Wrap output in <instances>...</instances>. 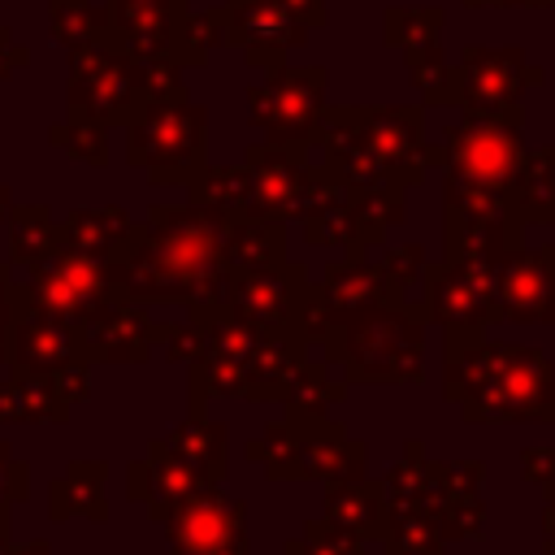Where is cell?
<instances>
[{
  "instance_id": "6da1fadb",
  "label": "cell",
  "mask_w": 555,
  "mask_h": 555,
  "mask_svg": "<svg viewBox=\"0 0 555 555\" xmlns=\"http://www.w3.org/2000/svg\"><path fill=\"white\" fill-rule=\"evenodd\" d=\"M234 217H221L195 199L156 204L147 225L134 230L126 251L108 260L117 299L126 304H191L225 308L230 264L225 230Z\"/></svg>"
},
{
  "instance_id": "7a4b0ae2",
  "label": "cell",
  "mask_w": 555,
  "mask_h": 555,
  "mask_svg": "<svg viewBox=\"0 0 555 555\" xmlns=\"http://www.w3.org/2000/svg\"><path fill=\"white\" fill-rule=\"evenodd\" d=\"M126 156L134 169H147L152 182H186L204 165V139H208V113L191 100H165L143 104L130 121Z\"/></svg>"
},
{
  "instance_id": "3957f363",
  "label": "cell",
  "mask_w": 555,
  "mask_h": 555,
  "mask_svg": "<svg viewBox=\"0 0 555 555\" xmlns=\"http://www.w3.org/2000/svg\"><path fill=\"white\" fill-rule=\"evenodd\" d=\"M9 299L82 325L100 308H108L117 299V291H113L104 256H91V251H78L69 243H56L39 264H30L26 282L9 286Z\"/></svg>"
},
{
  "instance_id": "277c9868",
  "label": "cell",
  "mask_w": 555,
  "mask_h": 555,
  "mask_svg": "<svg viewBox=\"0 0 555 555\" xmlns=\"http://www.w3.org/2000/svg\"><path fill=\"white\" fill-rule=\"evenodd\" d=\"M69 113L87 121H130L143 108V61H134L113 35L69 52Z\"/></svg>"
},
{
  "instance_id": "5b68a950",
  "label": "cell",
  "mask_w": 555,
  "mask_h": 555,
  "mask_svg": "<svg viewBox=\"0 0 555 555\" xmlns=\"http://www.w3.org/2000/svg\"><path fill=\"white\" fill-rule=\"evenodd\" d=\"M308 304L312 291L304 282V269L295 264H260V269H238L230 273L225 286V312L260 334H286V338H308L304 321H308Z\"/></svg>"
},
{
  "instance_id": "8992f818",
  "label": "cell",
  "mask_w": 555,
  "mask_h": 555,
  "mask_svg": "<svg viewBox=\"0 0 555 555\" xmlns=\"http://www.w3.org/2000/svg\"><path fill=\"white\" fill-rule=\"evenodd\" d=\"M160 520L173 555H247V503L217 486H199Z\"/></svg>"
},
{
  "instance_id": "52a82bcc",
  "label": "cell",
  "mask_w": 555,
  "mask_h": 555,
  "mask_svg": "<svg viewBox=\"0 0 555 555\" xmlns=\"http://www.w3.org/2000/svg\"><path fill=\"white\" fill-rule=\"evenodd\" d=\"M321 95H325V69H286L273 65L260 87H251L247 108L260 130H269V143L304 147L317 134L321 121Z\"/></svg>"
},
{
  "instance_id": "ba28073f",
  "label": "cell",
  "mask_w": 555,
  "mask_h": 555,
  "mask_svg": "<svg viewBox=\"0 0 555 555\" xmlns=\"http://www.w3.org/2000/svg\"><path fill=\"white\" fill-rule=\"evenodd\" d=\"M4 360L13 364V373H35V377H52L61 369L87 364V343H82V325L39 312L30 304L9 299V343H4Z\"/></svg>"
},
{
  "instance_id": "9c48e42d",
  "label": "cell",
  "mask_w": 555,
  "mask_h": 555,
  "mask_svg": "<svg viewBox=\"0 0 555 555\" xmlns=\"http://www.w3.org/2000/svg\"><path fill=\"white\" fill-rule=\"evenodd\" d=\"M308 26L282 0H238L225 9V43L243 48V61L256 69L282 65L291 48H299Z\"/></svg>"
},
{
  "instance_id": "30bf717a",
  "label": "cell",
  "mask_w": 555,
  "mask_h": 555,
  "mask_svg": "<svg viewBox=\"0 0 555 555\" xmlns=\"http://www.w3.org/2000/svg\"><path fill=\"white\" fill-rule=\"evenodd\" d=\"M160 334H165V325H152L139 304L113 299L91 321H82L87 364H95V360H143Z\"/></svg>"
},
{
  "instance_id": "8fae6325",
  "label": "cell",
  "mask_w": 555,
  "mask_h": 555,
  "mask_svg": "<svg viewBox=\"0 0 555 555\" xmlns=\"http://www.w3.org/2000/svg\"><path fill=\"white\" fill-rule=\"evenodd\" d=\"M182 4H186V0H108L113 39H117L134 61L169 56L173 22H178Z\"/></svg>"
},
{
  "instance_id": "7c38bea8",
  "label": "cell",
  "mask_w": 555,
  "mask_h": 555,
  "mask_svg": "<svg viewBox=\"0 0 555 555\" xmlns=\"http://www.w3.org/2000/svg\"><path fill=\"white\" fill-rule=\"evenodd\" d=\"M134 221L121 212V208H82L74 217H65L56 225V243H69L78 251H91V256H104V260H117L126 251V243L134 238Z\"/></svg>"
},
{
  "instance_id": "4fadbf2b",
  "label": "cell",
  "mask_w": 555,
  "mask_h": 555,
  "mask_svg": "<svg viewBox=\"0 0 555 555\" xmlns=\"http://www.w3.org/2000/svg\"><path fill=\"white\" fill-rule=\"evenodd\" d=\"M286 221L278 217H234L225 230V264L230 273L238 269H260V264H278L282 260V243H286Z\"/></svg>"
},
{
  "instance_id": "5bb4252c",
  "label": "cell",
  "mask_w": 555,
  "mask_h": 555,
  "mask_svg": "<svg viewBox=\"0 0 555 555\" xmlns=\"http://www.w3.org/2000/svg\"><path fill=\"white\" fill-rule=\"evenodd\" d=\"M169 451L182 455L208 486H217L221 481V468H225V425L191 412V421L169 434Z\"/></svg>"
},
{
  "instance_id": "9a60e30c",
  "label": "cell",
  "mask_w": 555,
  "mask_h": 555,
  "mask_svg": "<svg viewBox=\"0 0 555 555\" xmlns=\"http://www.w3.org/2000/svg\"><path fill=\"white\" fill-rule=\"evenodd\" d=\"M186 191L195 204L221 212V217H247V173L243 165H199L186 178Z\"/></svg>"
},
{
  "instance_id": "2e32d148",
  "label": "cell",
  "mask_w": 555,
  "mask_h": 555,
  "mask_svg": "<svg viewBox=\"0 0 555 555\" xmlns=\"http://www.w3.org/2000/svg\"><path fill=\"white\" fill-rule=\"evenodd\" d=\"M104 464H69V473L61 481H52V516L65 520L69 512H82L91 520H100L104 507Z\"/></svg>"
},
{
  "instance_id": "e0dca14e",
  "label": "cell",
  "mask_w": 555,
  "mask_h": 555,
  "mask_svg": "<svg viewBox=\"0 0 555 555\" xmlns=\"http://www.w3.org/2000/svg\"><path fill=\"white\" fill-rule=\"evenodd\" d=\"M56 247V221L48 212V204H22L9 212V251L13 264H39L48 251Z\"/></svg>"
},
{
  "instance_id": "ac0fdd59",
  "label": "cell",
  "mask_w": 555,
  "mask_h": 555,
  "mask_svg": "<svg viewBox=\"0 0 555 555\" xmlns=\"http://www.w3.org/2000/svg\"><path fill=\"white\" fill-rule=\"evenodd\" d=\"M108 35H113L108 9L100 13L91 0H52V39L61 48L78 52V48H91Z\"/></svg>"
},
{
  "instance_id": "d6986e66",
  "label": "cell",
  "mask_w": 555,
  "mask_h": 555,
  "mask_svg": "<svg viewBox=\"0 0 555 555\" xmlns=\"http://www.w3.org/2000/svg\"><path fill=\"white\" fill-rule=\"evenodd\" d=\"M212 43H225V9H212V13H178L173 43H169V56L178 65L182 61H204V52Z\"/></svg>"
},
{
  "instance_id": "ffe728a7",
  "label": "cell",
  "mask_w": 555,
  "mask_h": 555,
  "mask_svg": "<svg viewBox=\"0 0 555 555\" xmlns=\"http://www.w3.org/2000/svg\"><path fill=\"white\" fill-rule=\"evenodd\" d=\"M48 139L56 147H69V156L87 160V165H104L108 160V130L100 121H87V117H74V121H61L48 130Z\"/></svg>"
},
{
  "instance_id": "44dd1931",
  "label": "cell",
  "mask_w": 555,
  "mask_h": 555,
  "mask_svg": "<svg viewBox=\"0 0 555 555\" xmlns=\"http://www.w3.org/2000/svg\"><path fill=\"white\" fill-rule=\"evenodd\" d=\"M286 555H360V542L351 529L321 520V525H308L304 538L286 542Z\"/></svg>"
},
{
  "instance_id": "7402d4cb",
  "label": "cell",
  "mask_w": 555,
  "mask_h": 555,
  "mask_svg": "<svg viewBox=\"0 0 555 555\" xmlns=\"http://www.w3.org/2000/svg\"><path fill=\"white\" fill-rule=\"evenodd\" d=\"M22 494H26V464H17V460L9 455V447L0 442V525H4L9 503L22 499ZM0 538H4V533H0Z\"/></svg>"
},
{
  "instance_id": "603a6c76",
  "label": "cell",
  "mask_w": 555,
  "mask_h": 555,
  "mask_svg": "<svg viewBox=\"0 0 555 555\" xmlns=\"http://www.w3.org/2000/svg\"><path fill=\"white\" fill-rule=\"evenodd\" d=\"M22 65H26V48H17L13 35H9V26H0V78H9Z\"/></svg>"
},
{
  "instance_id": "cb8c5ba5",
  "label": "cell",
  "mask_w": 555,
  "mask_h": 555,
  "mask_svg": "<svg viewBox=\"0 0 555 555\" xmlns=\"http://www.w3.org/2000/svg\"><path fill=\"white\" fill-rule=\"evenodd\" d=\"M9 286H13L9 282V269L0 264V321H9Z\"/></svg>"
},
{
  "instance_id": "d4e9b609",
  "label": "cell",
  "mask_w": 555,
  "mask_h": 555,
  "mask_svg": "<svg viewBox=\"0 0 555 555\" xmlns=\"http://www.w3.org/2000/svg\"><path fill=\"white\" fill-rule=\"evenodd\" d=\"M9 212H13V204H9V191L0 186V217H9Z\"/></svg>"
},
{
  "instance_id": "484cf974",
  "label": "cell",
  "mask_w": 555,
  "mask_h": 555,
  "mask_svg": "<svg viewBox=\"0 0 555 555\" xmlns=\"http://www.w3.org/2000/svg\"><path fill=\"white\" fill-rule=\"evenodd\" d=\"M4 343H9V321H0V360H4Z\"/></svg>"
},
{
  "instance_id": "4316f807",
  "label": "cell",
  "mask_w": 555,
  "mask_h": 555,
  "mask_svg": "<svg viewBox=\"0 0 555 555\" xmlns=\"http://www.w3.org/2000/svg\"><path fill=\"white\" fill-rule=\"evenodd\" d=\"M230 4H238V0H230Z\"/></svg>"
}]
</instances>
